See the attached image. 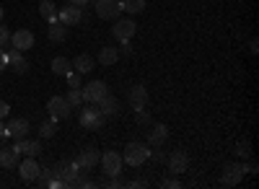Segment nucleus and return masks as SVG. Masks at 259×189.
I'll list each match as a JSON object with an SVG mask.
<instances>
[{"label": "nucleus", "mask_w": 259, "mask_h": 189, "mask_svg": "<svg viewBox=\"0 0 259 189\" xmlns=\"http://www.w3.org/2000/svg\"><path fill=\"white\" fill-rule=\"evenodd\" d=\"M57 18H60V24H65V26H75L78 21H80V8L73 6V3H68L65 8L57 11Z\"/></svg>", "instance_id": "obj_15"}, {"label": "nucleus", "mask_w": 259, "mask_h": 189, "mask_svg": "<svg viewBox=\"0 0 259 189\" xmlns=\"http://www.w3.org/2000/svg\"><path fill=\"white\" fill-rule=\"evenodd\" d=\"M135 119H138V124H148L150 122V114L145 109H135Z\"/></svg>", "instance_id": "obj_33"}, {"label": "nucleus", "mask_w": 259, "mask_h": 189, "mask_svg": "<svg viewBox=\"0 0 259 189\" xmlns=\"http://www.w3.org/2000/svg\"><path fill=\"white\" fill-rule=\"evenodd\" d=\"M8 65H13V70H16L18 75H24V73L29 70V60L21 55L18 50H13V52H8Z\"/></svg>", "instance_id": "obj_20"}, {"label": "nucleus", "mask_w": 259, "mask_h": 189, "mask_svg": "<svg viewBox=\"0 0 259 189\" xmlns=\"http://www.w3.org/2000/svg\"><path fill=\"white\" fill-rule=\"evenodd\" d=\"M127 186H133V189H135V186H148V184H145V181H130Z\"/></svg>", "instance_id": "obj_41"}, {"label": "nucleus", "mask_w": 259, "mask_h": 189, "mask_svg": "<svg viewBox=\"0 0 259 189\" xmlns=\"http://www.w3.org/2000/svg\"><path fill=\"white\" fill-rule=\"evenodd\" d=\"M166 163H168V171L171 174H184L189 169V156L182 153V151H174L166 156Z\"/></svg>", "instance_id": "obj_12"}, {"label": "nucleus", "mask_w": 259, "mask_h": 189, "mask_svg": "<svg viewBox=\"0 0 259 189\" xmlns=\"http://www.w3.org/2000/svg\"><path fill=\"white\" fill-rule=\"evenodd\" d=\"M119 44H122V50H124V55H130V52H133V47H130V41H119Z\"/></svg>", "instance_id": "obj_40"}, {"label": "nucleus", "mask_w": 259, "mask_h": 189, "mask_svg": "<svg viewBox=\"0 0 259 189\" xmlns=\"http://www.w3.org/2000/svg\"><path fill=\"white\" fill-rule=\"evenodd\" d=\"M78 122H80V127H85V130H99L106 119H104V114H101V109L96 107V104H89V107H83L78 112Z\"/></svg>", "instance_id": "obj_4"}, {"label": "nucleus", "mask_w": 259, "mask_h": 189, "mask_svg": "<svg viewBox=\"0 0 259 189\" xmlns=\"http://www.w3.org/2000/svg\"><path fill=\"white\" fill-rule=\"evenodd\" d=\"M94 68H96V60H94L91 55H78V57L73 60V70H75V73H80V75L91 73Z\"/></svg>", "instance_id": "obj_18"}, {"label": "nucleus", "mask_w": 259, "mask_h": 189, "mask_svg": "<svg viewBox=\"0 0 259 189\" xmlns=\"http://www.w3.org/2000/svg\"><path fill=\"white\" fill-rule=\"evenodd\" d=\"M239 156H244V158L251 156V145H249V140H241V143H239Z\"/></svg>", "instance_id": "obj_32"}, {"label": "nucleus", "mask_w": 259, "mask_h": 189, "mask_svg": "<svg viewBox=\"0 0 259 189\" xmlns=\"http://www.w3.org/2000/svg\"><path fill=\"white\" fill-rule=\"evenodd\" d=\"M3 16H6V11H3V8H0V21H3Z\"/></svg>", "instance_id": "obj_42"}, {"label": "nucleus", "mask_w": 259, "mask_h": 189, "mask_svg": "<svg viewBox=\"0 0 259 189\" xmlns=\"http://www.w3.org/2000/svg\"><path fill=\"white\" fill-rule=\"evenodd\" d=\"M65 101H68L70 107H80V104H83V93H80V88H70V93L65 96Z\"/></svg>", "instance_id": "obj_29"}, {"label": "nucleus", "mask_w": 259, "mask_h": 189, "mask_svg": "<svg viewBox=\"0 0 259 189\" xmlns=\"http://www.w3.org/2000/svg\"><path fill=\"white\" fill-rule=\"evenodd\" d=\"M47 112L52 114V119H68L73 114V107L65 101V96H52L47 101Z\"/></svg>", "instance_id": "obj_8"}, {"label": "nucleus", "mask_w": 259, "mask_h": 189, "mask_svg": "<svg viewBox=\"0 0 259 189\" xmlns=\"http://www.w3.org/2000/svg\"><path fill=\"white\" fill-rule=\"evenodd\" d=\"M166 140H168V127L166 124H153V130H150V135H148V143L156 145V148H161Z\"/></svg>", "instance_id": "obj_19"}, {"label": "nucleus", "mask_w": 259, "mask_h": 189, "mask_svg": "<svg viewBox=\"0 0 259 189\" xmlns=\"http://www.w3.org/2000/svg\"><path fill=\"white\" fill-rule=\"evenodd\" d=\"M0 166H3V169H16L18 166V153L13 148H3L0 151Z\"/></svg>", "instance_id": "obj_22"}, {"label": "nucleus", "mask_w": 259, "mask_h": 189, "mask_svg": "<svg viewBox=\"0 0 259 189\" xmlns=\"http://www.w3.org/2000/svg\"><path fill=\"white\" fill-rule=\"evenodd\" d=\"M119 60V50L117 47H101L99 50V65H114Z\"/></svg>", "instance_id": "obj_21"}, {"label": "nucleus", "mask_w": 259, "mask_h": 189, "mask_svg": "<svg viewBox=\"0 0 259 189\" xmlns=\"http://www.w3.org/2000/svg\"><path fill=\"white\" fill-rule=\"evenodd\" d=\"M8 112H11V109H8V104H6L3 99H0V119H6V117H8Z\"/></svg>", "instance_id": "obj_36"}, {"label": "nucleus", "mask_w": 259, "mask_h": 189, "mask_svg": "<svg viewBox=\"0 0 259 189\" xmlns=\"http://www.w3.org/2000/svg\"><path fill=\"white\" fill-rule=\"evenodd\" d=\"M135 31H138V26H135L133 18H117V24L112 29V36L117 41H130V39L135 36Z\"/></svg>", "instance_id": "obj_9"}, {"label": "nucleus", "mask_w": 259, "mask_h": 189, "mask_svg": "<svg viewBox=\"0 0 259 189\" xmlns=\"http://www.w3.org/2000/svg\"><path fill=\"white\" fill-rule=\"evenodd\" d=\"M6 137H8V127H6V122L0 119V143H6Z\"/></svg>", "instance_id": "obj_37"}, {"label": "nucleus", "mask_w": 259, "mask_h": 189, "mask_svg": "<svg viewBox=\"0 0 259 189\" xmlns=\"http://www.w3.org/2000/svg\"><path fill=\"white\" fill-rule=\"evenodd\" d=\"M99 161H101V156L96 153V151H83V153H78V158H75V163H78V169L80 171H94L96 166H99Z\"/></svg>", "instance_id": "obj_13"}, {"label": "nucleus", "mask_w": 259, "mask_h": 189, "mask_svg": "<svg viewBox=\"0 0 259 189\" xmlns=\"http://www.w3.org/2000/svg\"><path fill=\"white\" fill-rule=\"evenodd\" d=\"M148 158H150V148L145 143H127L122 151V161L127 166H143Z\"/></svg>", "instance_id": "obj_3"}, {"label": "nucleus", "mask_w": 259, "mask_h": 189, "mask_svg": "<svg viewBox=\"0 0 259 189\" xmlns=\"http://www.w3.org/2000/svg\"><path fill=\"white\" fill-rule=\"evenodd\" d=\"M55 176L62 181V186H68V189H75L80 184V169H78V163L70 161V158H65L55 166Z\"/></svg>", "instance_id": "obj_1"}, {"label": "nucleus", "mask_w": 259, "mask_h": 189, "mask_svg": "<svg viewBox=\"0 0 259 189\" xmlns=\"http://www.w3.org/2000/svg\"><path fill=\"white\" fill-rule=\"evenodd\" d=\"M150 158H153V161H158V163H166V153L158 148V151H150Z\"/></svg>", "instance_id": "obj_34"}, {"label": "nucleus", "mask_w": 259, "mask_h": 189, "mask_svg": "<svg viewBox=\"0 0 259 189\" xmlns=\"http://www.w3.org/2000/svg\"><path fill=\"white\" fill-rule=\"evenodd\" d=\"M55 132H57V119H47V122L39 124V135L41 137H55Z\"/></svg>", "instance_id": "obj_28"}, {"label": "nucleus", "mask_w": 259, "mask_h": 189, "mask_svg": "<svg viewBox=\"0 0 259 189\" xmlns=\"http://www.w3.org/2000/svg\"><path fill=\"white\" fill-rule=\"evenodd\" d=\"M65 78H68V86L70 88H80V73H68V75H65Z\"/></svg>", "instance_id": "obj_30"}, {"label": "nucleus", "mask_w": 259, "mask_h": 189, "mask_svg": "<svg viewBox=\"0 0 259 189\" xmlns=\"http://www.w3.org/2000/svg\"><path fill=\"white\" fill-rule=\"evenodd\" d=\"M80 93H83V101L96 104L99 99H104L106 93H109V86H106L104 80H91V83H85V86L80 88Z\"/></svg>", "instance_id": "obj_7"}, {"label": "nucleus", "mask_w": 259, "mask_h": 189, "mask_svg": "<svg viewBox=\"0 0 259 189\" xmlns=\"http://www.w3.org/2000/svg\"><path fill=\"white\" fill-rule=\"evenodd\" d=\"M8 41H11V31H8V26L0 24V47H6Z\"/></svg>", "instance_id": "obj_31"}, {"label": "nucleus", "mask_w": 259, "mask_h": 189, "mask_svg": "<svg viewBox=\"0 0 259 189\" xmlns=\"http://www.w3.org/2000/svg\"><path fill=\"white\" fill-rule=\"evenodd\" d=\"M68 3H73V6H78V8H83V6H89L91 0H68Z\"/></svg>", "instance_id": "obj_38"}, {"label": "nucleus", "mask_w": 259, "mask_h": 189, "mask_svg": "<svg viewBox=\"0 0 259 189\" xmlns=\"http://www.w3.org/2000/svg\"><path fill=\"white\" fill-rule=\"evenodd\" d=\"M91 3H96V0H91Z\"/></svg>", "instance_id": "obj_43"}, {"label": "nucleus", "mask_w": 259, "mask_h": 189, "mask_svg": "<svg viewBox=\"0 0 259 189\" xmlns=\"http://www.w3.org/2000/svg\"><path fill=\"white\" fill-rule=\"evenodd\" d=\"M39 171H41V166H39V161L34 156H26L24 161L18 163V174H21V179H24V181H36Z\"/></svg>", "instance_id": "obj_11"}, {"label": "nucleus", "mask_w": 259, "mask_h": 189, "mask_svg": "<svg viewBox=\"0 0 259 189\" xmlns=\"http://www.w3.org/2000/svg\"><path fill=\"white\" fill-rule=\"evenodd\" d=\"M39 13L45 16L50 24H52V21H57V8H55L52 0H39Z\"/></svg>", "instance_id": "obj_25"}, {"label": "nucleus", "mask_w": 259, "mask_h": 189, "mask_svg": "<svg viewBox=\"0 0 259 189\" xmlns=\"http://www.w3.org/2000/svg\"><path fill=\"white\" fill-rule=\"evenodd\" d=\"M6 127H8V137L21 140V137L29 135V119H11Z\"/></svg>", "instance_id": "obj_17"}, {"label": "nucleus", "mask_w": 259, "mask_h": 189, "mask_svg": "<svg viewBox=\"0 0 259 189\" xmlns=\"http://www.w3.org/2000/svg\"><path fill=\"white\" fill-rule=\"evenodd\" d=\"M122 3V11H127L130 16H138L145 11V0H119Z\"/></svg>", "instance_id": "obj_26"}, {"label": "nucleus", "mask_w": 259, "mask_h": 189, "mask_svg": "<svg viewBox=\"0 0 259 189\" xmlns=\"http://www.w3.org/2000/svg\"><path fill=\"white\" fill-rule=\"evenodd\" d=\"M99 166H101V171H104L106 176H119L124 161H122V156H119L117 151H106V153H101Z\"/></svg>", "instance_id": "obj_5"}, {"label": "nucleus", "mask_w": 259, "mask_h": 189, "mask_svg": "<svg viewBox=\"0 0 259 189\" xmlns=\"http://www.w3.org/2000/svg\"><path fill=\"white\" fill-rule=\"evenodd\" d=\"M50 39L52 41H65L68 39V26L60 24V21H52L50 24Z\"/></svg>", "instance_id": "obj_24"}, {"label": "nucleus", "mask_w": 259, "mask_h": 189, "mask_svg": "<svg viewBox=\"0 0 259 189\" xmlns=\"http://www.w3.org/2000/svg\"><path fill=\"white\" fill-rule=\"evenodd\" d=\"M127 101H130V107L133 109H145V104H148V91L143 86H133L127 93Z\"/></svg>", "instance_id": "obj_16"}, {"label": "nucleus", "mask_w": 259, "mask_h": 189, "mask_svg": "<svg viewBox=\"0 0 259 189\" xmlns=\"http://www.w3.org/2000/svg\"><path fill=\"white\" fill-rule=\"evenodd\" d=\"M6 68H8V52H3V47H0V73Z\"/></svg>", "instance_id": "obj_35"}, {"label": "nucleus", "mask_w": 259, "mask_h": 189, "mask_svg": "<svg viewBox=\"0 0 259 189\" xmlns=\"http://www.w3.org/2000/svg\"><path fill=\"white\" fill-rule=\"evenodd\" d=\"M34 34L29 31V29H18V31H13L11 34V44H13V50H18V52H29L31 47H34Z\"/></svg>", "instance_id": "obj_10"}, {"label": "nucleus", "mask_w": 259, "mask_h": 189, "mask_svg": "<svg viewBox=\"0 0 259 189\" xmlns=\"http://www.w3.org/2000/svg\"><path fill=\"white\" fill-rule=\"evenodd\" d=\"M52 73H57V75L73 73V62H70L68 57H55V60H52Z\"/></svg>", "instance_id": "obj_23"}, {"label": "nucleus", "mask_w": 259, "mask_h": 189, "mask_svg": "<svg viewBox=\"0 0 259 189\" xmlns=\"http://www.w3.org/2000/svg\"><path fill=\"white\" fill-rule=\"evenodd\" d=\"M55 179H57V176H55V169H41L39 176H36V184H39V186H52Z\"/></svg>", "instance_id": "obj_27"}, {"label": "nucleus", "mask_w": 259, "mask_h": 189, "mask_svg": "<svg viewBox=\"0 0 259 189\" xmlns=\"http://www.w3.org/2000/svg\"><path fill=\"white\" fill-rule=\"evenodd\" d=\"M96 107L101 109L104 119H112V117H117V114H119V101H117L112 93H106L104 99H99V101H96Z\"/></svg>", "instance_id": "obj_14"}, {"label": "nucleus", "mask_w": 259, "mask_h": 189, "mask_svg": "<svg viewBox=\"0 0 259 189\" xmlns=\"http://www.w3.org/2000/svg\"><path fill=\"white\" fill-rule=\"evenodd\" d=\"M249 174V166L241 163V161H231L223 166V171H221V184L223 186H236L239 181H244V176Z\"/></svg>", "instance_id": "obj_2"}, {"label": "nucleus", "mask_w": 259, "mask_h": 189, "mask_svg": "<svg viewBox=\"0 0 259 189\" xmlns=\"http://www.w3.org/2000/svg\"><path fill=\"white\" fill-rule=\"evenodd\" d=\"M94 8H96V16L104 18V21H117L119 13H122V3H119V0H96Z\"/></svg>", "instance_id": "obj_6"}, {"label": "nucleus", "mask_w": 259, "mask_h": 189, "mask_svg": "<svg viewBox=\"0 0 259 189\" xmlns=\"http://www.w3.org/2000/svg\"><path fill=\"white\" fill-rule=\"evenodd\" d=\"M163 186H166V189H177V186H182V184H179V181H174V179H171V181H163Z\"/></svg>", "instance_id": "obj_39"}]
</instances>
